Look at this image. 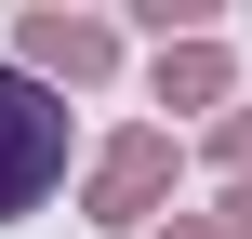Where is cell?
<instances>
[{
  "label": "cell",
  "mask_w": 252,
  "mask_h": 239,
  "mask_svg": "<svg viewBox=\"0 0 252 239\" xmlns=\"http://www.w3.org/2000/svg\"><path fill=\"white\" fill-rule=\"evenodd\" d=\"M53 173H66V106H53L40 80L0 67V213H27Z\"/></svg>",
  "instance_id": "6da1fadb"
}]
</instances>
